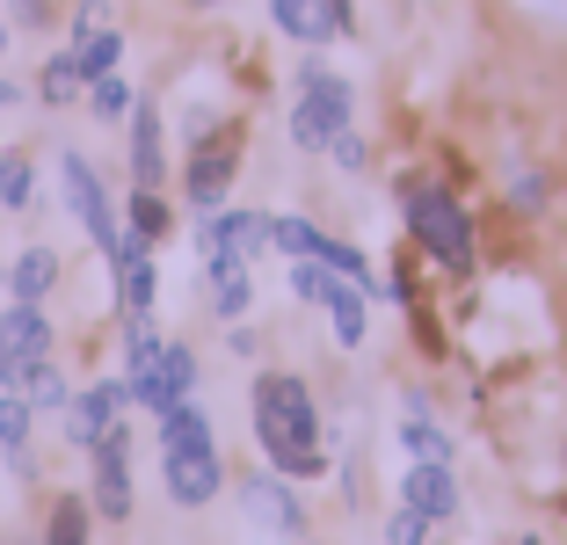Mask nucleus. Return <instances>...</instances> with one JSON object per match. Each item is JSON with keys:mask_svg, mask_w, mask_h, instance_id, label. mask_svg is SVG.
<instances>
[{"mask_svg": "<svg viewBox=\"0 0 567 545\" xmlns=\"http://www.w3.org/2000/svg\"><path fill=\"white\" fill-rule=\"evenodd\" d=\"M51 291H59V248H22L16 263H8V298L44 306Z\"/></svg>", "mask_w": 567, "mask_h": 545, "instance_id": "nucleus-18", "label": "nucleus"}, {"mask_svg": "<svg viewBox=\"0 0 567 545\" xmlns=\"http://www.w3.org/2000/svg\"><path fill=\"white\" fill-rule=\"evenodd\" d=\"M422 531H430V524H422V516L401 502V510H393V524H385V545H422Z\"/></svg>", "mask_w": 567, "mask_h": 545, "instance_id": "nucleus-31", "label": "nucleus"}, {"mask_svg": "<svg viewBox=\"0 0 567 545\" xmlns=\"http://www.w3.org/2000/svg\"><path fill=\"white\" fill-rule=\"evenodd\" d=\"M59 175H66V204H73V218H81L87 240L110 255V248H117V233H124V218L110 212V197H102V175L81 161V153H59Z\"/></svg>", "mask_w": 567, "mask_h": 545, "instance_id": "nucleus-8", "label": "nucleus"}, {"mask_svg": "<svg viewBox=\"0 0 567 545\" xmlns=\"http://www.w3.org/2000/svg\"><path fill=\"white\" fill-rule=\"evenodd\" d=\"M401 204H408V233H415V248L430 263H444L451 277H466L473 269V218L466 204L436 189V182H401Z\"/></svg>", "mask_w": 567, "mask_h": 545, "instance_id": "nucleus-2", "label": "nucleus"}, {"mask_svg": "<svg viewBox=\"0 0 567 545\" xmlns=\"http://www.w3.org/2000/svg\"><path fill=\"white\" fill-rule=\"evenodd\" d=\"M401 502L422 516V524H444V516H458V473L436 459H415L401 473Z\"/></svg>", "mask_w": 567, "mask_h": 545, "instance_id": "nucleus-13", "label": "nucleus"}, {"mask_svg": "<svg viewBox=\"0 0 567 545\" xmlns=\"http://www.w3.org/2000/svg\"><path fill=\"white\" fill-rule=\"evenodd\" d=\"M334 167H350V175H357V167H364V138H357V124H350V132H342V138H334Z\"/></svg>", "mask_w": 567, "mask_h": 545, "instance_id": "nucleus-32", "label": "nucleus"}, {"mask_svg": "<svg viewBox=\"0 0 567 545\" xmlns=\"http://www.w3.org/2000/svg\"><path fill=\"white\" fill-rule=\"evenodd\" d=\"M240 502H248V516L262 531H277V538H306V502L284 487V473L269 465V473H248L240 480Z\"/></svg>", "mask_w": 567, "mask_h": 545, "instance_id": "nucleus-10", "label": "nucleus"}, {"mask_svg": "<svg viewBox=\"0 0 567 545\" xmlns=\"http://www.w3.org/2000/svg\"><path fill=\"white\" fill-rule=\"evenodd\" d=\"M124 408H132V385L124 379H95L87 393H73V408H66V430H73V444H95L102 430H117L124 422Z\"/></svg>", "mask_w": 567, "mask_h": 545, "instance_id": "nucleus-12", "label": "nucleus"}, {"mask_svg": "<svg viewBox=\"0 0 567 545\" xmlns=\"http://www.w3.org/2000/svg\"><path fill=\"white\" fill-rule=\"evenodd\" d=\"M73 51H81V73H87V81H102V73H117V59H124V30H117V22L73 30Z\"/></svg>", "mask_w": 567, "mask_h": 545, "instance_id": "nucleus-22", "label": "nucleus"}, {"mask_svg": "<svg viewBox=\"0 0 567 545\" xmlns=\"http://www.w3.org/2000/svg\"><path fill=\"white\" fill-rule=\"evenodd\" d=\"M320 240H328V233H320L313 218H299V212L269 218V248H277V255H291V263H299V255H320Z\"/></svg>", "mask_w": 567, "mask_h": 545, "instance_id": "nucleus-26", "label": "nucleus"}, {"mask_svg": "<svg viewBox=\"0 0 567 545\" xmlns=\"http://www.w3.org/2000/svg\"><path fill=\"white\" fill-rule=\"evenodd\" d=\"M124 385H132V408L161 414V408H175V400L197 393V357H189V342H161L146 363L124 371Z\"/></svg>", "mask_w": 567, "mask_h": 545, "instance_id": "nucleus-5", "label": "nucleus"}, {"mask_svg": "<svg viewBox=\"0 0 567 545\" xmlns=\"http://www.w3.org/2000/svg\"><path fill=\"white\" fill-rule=\"evenodd\" d=\"M401 444L415 451V459H436V465H451V459H458V444H451V436L436 430L430 414H408V422H401Z\"/></svg>", "mask_w": 567, "mask_h": 545, "instance_id": "nucleus-27", "label": "nucleus"}, {"mask_svg": "<svg viewBox=\"0 0 567 545\" xmlns=\"http://www.w3.org/2000/svg\"><path fill=\"white\" fill-rule=\"evenodd\" d=\"M87 516H95V502L81 495H59L44 516V531H37V545H87Z\"/></svg>", "mask_w": 567, "mask_h": 545, "instance_id": "nucleus-23", "label": "nucleus"}, {"mask_svg": "<svg viewBox=\"0 0 567 545\" xmlns=\"http://www.w3.org/2000/svg\"><path fill=\"white\" fill-rule=\"evenodd\" d=\"M37 357H51V313H44V306L8 298V313H0V385L16 393V371L37 363Z\"/></svg>", "mask_w": 567, "mask_h": 545, "instance_id": "nucleus-9", "label": "nucleus"}, {"mask_svg": "<svg viewBox=\"0 0 567 545\" xmlns=\"http://www.w3.org/2000/svg\"><path fill=\"white\" fill-rule=\"evenodd\" d=\"M328 284H334V269L320 263V255H299V263H291V291H299L306 306H320V298H328Z\"/></svg>", "mask_w": 567, "mask_h": 545, "instance_id": "nucleus-30", "label": "nucleus"}, {"mask_svg": "<svg viewBox=\"0 0 567 545\" xmlns=\"http://www.w3.org/2000/svg\"><path fill=\"white\" fill-rule=\"evenodd\" d=\"M517 545H546V538H532V531H524V538H517Z\"/></svg>", "mask_w": 567, "mask_h": 545, "instance_id": "nucleus-35", "label": "nucleus"}, {"mask_svg": "<svg viewBox=\"0 0 567 545\" xmlns=\"http://www.w3.org/2000/svg\"><path fill=\"white\" fill-rule=\"evenodd\" d=\"M30 422H37V408L22 393H8V385H0V451H8V459H16V451H30Z\"/></svg>", "mask_w": 567, "mask_h": 545, "instance_id": "nucleus-28", "label": "nucleus"}, {"mask_svg": "<svg viewBox=\"0 0 567 545\" xmlns=\"http://www.w3.org/2000/svg\"><path fill=\"white\" fill-rule=\"evenodd\" d=\"M124 233H138L146 248H161L167 233H175V212H167L161 189H138V182H132V204H124Z\"/></svg>", "mask_w": 567, "mask_h": 545, "instance_id": "nucleus-21", "label": "nucleus"}, {"mask_svg": "<svg viewBox=\"0 0 567 545\" xmlns=\"http://www.w3.org/2000/svg\"><path fill=\"white\" fill-rule=\"evenodd\" d=\"M320 306H328V320H334V342H342V349H364V335H371V298H364V284L334 277Z\"/></svg>", "mask_w": 567, "mask_h": 545, "instance_id": "nucleus-17", "label": "nucleus"}, {"mask_svg": "<svg viewBox=\"0 0 567 545\" xmlns=\"http://www.w3.org/2000/svg\"><path fill=\"white\" fill-rule=\"evenodd\" d=\"M16 22H30V30H44V22H51V0H16Z\"/></svg>", "mask_w": 567, "mask_h": 545, "instance_id": "nucleus-34", "label": "nucleus"}, {"mask_svg": "<svg viewBox=\"0 0 567 545\" xmlns=\"http://www.w3.org/2000/svg\"><path fill=\"white\" fill-rule=\"evenodd\" d=\"M16 393H22V400H30V408H37V414H66V408H73V385H66V379H59V363H51V357H37V363H22V371H16Z\"/></svg>", "mask_w": 567, "mask_h": 545, "instance_id": "nucleus-20", "label": "nucleus"}, {"mask_svg": "<svg viewBox=\"0 0 567 545\" xmlns=\"http://www.w3.org/2000/svg\"><path fill=\"white\" fill-rule=\"evenodd\" d=\"M132 81H124V73H102V81H87V116H95V124H124V116H132Z\"/></svg>", "mask_w": 567, "mask_h": 545, "instance_id": "nucleus-25", "label": "nucleus"}, {"mask_svg": "<svg viewBox=\"0 0 567 545\" xmlns=\"http://www.w3.org/2000/svg\"><path fill=\"white\" fill-rule=\"evenodd\" d=\"M161 480H167V502H175V510H204V502L226 495V459H218V444L161 451Z\"/></svg>", "mask_w": 567, "mask_h": 545, "instance_id": "nucleus-6", "label": "nucleus"}, {"mask_svg": "<svg viewBox=\"0 0 567 545\" xmlns=\"http://www.w3.org/2000/svg\"><path fill=\"white\" fill-rule=\"evenodd\" d=\"M30 197H37V175H30V161H22L16 146H0V204H8V212H22Z\"/></svg>", "mask_w": 567, "mask_h": 545, "instance_id": "nucleus-29", "label": "nucleus"}, {"mask_svg": "<svg viewBox=\"0 0 567 545\" xmlns=\"http://www.w3.org/2000/svg\"><path fill=\"white\" fill-rule=\"evenodd\" d=\"M269 22H277L291 44H334V37H350V8L342 0H269Z\"/></svg>", "mask_w": 567, "mask_h": 545, "instance_id": "nucleus-11", "label": "nucleus"}, {"mask_svg": "<svg viewBox=\"0 0 567 545\" xmlns=\"http://www.w3.org/2000/svg\"><path fill=\"white\" fill-rule=\"evenodd\" d=\"M342 8H350V0H342Z\"/></svg>", "mask_w": 567, "mask_h": 545, "instance_id": "nucleus-37", "label": "nucleus"}, {"mask_svg": "<svg viewBox=\"0 0 567 545\" xmlns=\"http://www.w3.org/2000/svg\"><path fill=\"white\" fill-rule=\"evenodd\" d=\"M132 182L138 189H161L167 182V138H161V110L153 102H132Z\"/></svg>", "mask_w": 567, "mask_h": 545, "instance_id": "nucleus-15", "label": "nucleus"}, {"mask_svg": "<svg viewBox=\"0 0 567 545\" xmlns=\"http://www.w3.org/2000/svg\"><path fill=\"white\" fill-rule=\"evenodd\" d=\"M509 197H517L524 212H538V204H546V182H538V175H524V182H509Z\"/></svg>", "mask_w": 567, "mask_h": 545, "instance_id": "nucleus-33", "label": "nucleus"}, {"mask_svg": "<svg viewBox=\"0 0 567 545\" xmlns=\"http://www.w3.org/2000/svg\"><path fill=\"white\" fill-rule=\"evenodd\" d=\"M197 240H204V255H212V248H234L240 263H248V255L269 248V212H234V204H218V212H204Z\"/></svg>", "mask_w": 567, "mask_h": 545, "instance_id": "nucleus-14", "label": "nucleus"}, {"mask_svg": "<svg viewBox=\"0 0 567 545\" xmlns=\"http://www.w3.org/2000/svg\"><path fill=\"white\" fill-rule=\"evenodd\" d=\"M87 502L110 524H132V422H117L87 444Z\"/></svg>", "mask_w": 567, "mask_h": 545, "instance_id": "nucleus-4", "label": "nucleus"}, {"mask_svg": "<svg viewBox=\"0 0 567 545\" xmlns=\"http://www.w3.org/2000/svg\"><path fill=\"white\" fill-rule=\"evenodd\" d=\"M0 51H8V22H0Z\"/></svg>", "mask_w": 567, "mask_h": 545, "instance_id": "nucleus-36", "label": "nucleus"}, {"mask_svg": "<svg viewBox=\"0 0 567 545\" xmlns=\"http://www.w3.org/2000/svg\"><path fill=\"white\" fill-rule=\"evenodd\" d=\"M357 124V95L342 73H328L320 59H299V95H291V138L306 153H328L334 138Z\"/></svg>", "mask_w": 567, "mask_h": 545, "instance_id": "nucleus-3", "label": "nucleus"}, {"mask_svg": "<svg viewBox=\"0 0 567 545\" xmlns=\"http://www.w3.org/2000/svg\"><path fill=\"white\" fill-rule=\"evenodd\" d=\"M204 277H212V313L218 320H240V313H248L255 284H248V263H240L234 248H212V255H204Z\"/></svg>", "mask_w": 567, "mask_h": 545, "instance_id": "nucleus-16", "label": "nucleus"}, {"mask_svg": "<svg viewBox=\"0 0 567 545\" xmlns=\"http://www.w3.org/2000/svg\"><path fill=\"white\" fill-rule=\"evenodd\" d=\"M37 95L44 102H73V95H87V73H81V51H51L44 59V73H37Z\"/></svg>", "mask_w": 567, "mask_h": 545, "instance_id": "nucleus-24", "label": "nucleus"}, {"mask_svg": "<svg viewBox=\"0 0 567 545\" xmlns=\"http://www.w3.org/2000/svg\"><path fill=\"white\" fill-rule=\"evenodd\" d=\"M234 175H240V138L212 132V138H197V153H189V167H183V197L197 204V212H218L226 189H234Z\"/></svg>", "mask_w": 567, "mask_h": 545, "instance_id": "nucleus-7", "label": "nucleus"}, {"mask_svg": "<svg viewBox=\"0 0 567 545\" xmlns=\"http://www.w3.org/2000/svg\"><path fill=\"white\" fill-rule=\"evenodd\" d=\"M153 430H161V451H204V444H218L212 414L197 408V393L175 400V408H161V414H153Z\"/></svg>", "mask_w": 567, "mask_h": 545, "instance_id": "nucleus-19", "label": "nucleus"}, {"mask_svg": "<svg viewBox=\"0 0 567 545\" xmlns=\"http://www.w3.org/2000/svg\"><path fill=\"white\" fill-rule=\"evenodd\" d=\"M255 444L284 480H320L328 451H320V414L299 371H262L255 379Z\"/></svg>", "mask_w": 567, "mask_h": 545, "instance_id": "nucleus-1", "label": "nucleus"}]
</instances>
